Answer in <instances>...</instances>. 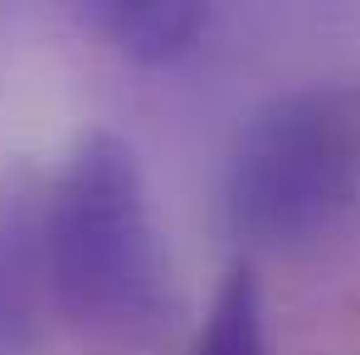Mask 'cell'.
<instances>
[{"instance_id": "1", "label": "cell", "mask_w": 360, "mask_h": 355, "mask_svg": "<svg viewBox=\"0 0 360 355\" xmlns=\"http://www.w3.org/2000/svg\"><path fill=\"white\" fill-rule=\"evenodd\" d=\"M39 268L63 321L98 351H146L176 316L171 268L131 146L88 131L44 209Z\"/></svg>"}, {"instance_id": "2", "label": "cell", "mask_w": 360, "mask_h": 355, "mask_svg": "<svg viewBox=\"0 0 360 355\" xmlns=\"http://www.w3.org/2000/svg\"><path fill=\"white\" fill-rule=\"evenodd\" d=\"M229 229L263 253H302L360 214V78L302 83L258 108L224 176Z\"/></svg>"}, {"instance_id": "3", "label": "cell", "mask_w": 360, "mask_h": 355, "mask_svg": "<svg viewBox=\"0 0 360 355\" xmlns=\"http://www.w3.org/2000/svg\"><path fill=\"white\" fill-rule=\"evenodd\" d=\"M83 20L108 39L117 44L131 63H176L185 59L205 30H210V10L205 5H156V0H141V5H127V0H103V5H88Z\"/></svg>"}, {"instance_id": "4", "label": "cell", "mask_w": 360, "mask_h": 355, "mask_svg": "<svg viewBox=\"0 0 360 355\" xmlns=\"http://www.w3.org/2000/svg\"><path fill=\"white\" fill-rule=\"evenodd\" d=\"M34 234L20 205L0 200V355H34Z\"/></svg>"}, {"instance_id": "5", "label": "cell", "mask_w": 360, "mask_h": 355, "mask_svg": "<svg viewBox=\"0 0 360 355\" xmlns=\"http://www.w3.org/2000/svg\"><path fill=\"white\" fill-rule=\"evenodd\" d=\"M190 355H263V297L248 268H234Z\"/></svg>"}]
</instances>
